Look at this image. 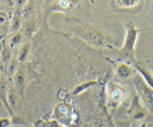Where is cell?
Masks as SVG:
<instances>
[{
	"mask_svg": "<svg viewBox=\"0 0 153 127\" xmlns=\"http://www.w3.org/2000/svg\"><path fill=\"white\" fill-rule=\"evenodd\" d=\"M139 35H141V30H137L133 24L127 25V28H125V41H123L122 47L119 49V56L133 61L134 49H136V42H137Z\"/></svg>",
	"mask_w": 153,
	"mask_h": 127,
	"instance_id": "6da1fadb",
	"label": "cell"
},
{
	"mask_svg": "<svg viewBox=\"0 0 153 127\" xmlns=\"http://www.w3.org/2000/svg\"><path fill=\"white\" fill-rule=\"evenodd\" d=\"M105 93H106V108H108V113H113L123 102L125 96H127L125 88L122 86V85L116 83V82H108Z\"/></svg>",
	"mask_w": 153,
	"mask_h": 127,
	"instance_id": "7a4b0ae2",
	"label": "cell"
},
{
	"mask_svg": "<svg viewBox=\"0 0 153 127\" xmlns=\"http://www.w3.org/2000/svg\"><path fill=\"white\" fill-rule=\"evenodd\" d=\"M76 33H78L85 41L91 42L92 46H97V47H105L106 46V36L94 27H88V25L86 27H76Z\"/></svg>",
	"mask_w": 153,
	"mask_h": 127,
	"instance_id": "3957f363",
	"label": "cell"
},
{
	"mask_svg": "<svg viewBox=\"0 0 153 127\" xmlns=\"http://www.w3.org/2000/svg\"><path fill=\"white\" fill-rule=\"evenodd\" d=\"M134 86L137 89V96L147 108H153V88H150L141 77L134 79Z\"/></svg>",
	"mask_w": 153,
	"mask_h": 127,
	"instance_id": "277c9868",
	"label": "cell"
},
{
	"mask_svg": "<svg viewBox=\"0 0 153 127\" xmlns=\"http://www.w3.org/2000/svg\"><path fill=\"white\" fill-rule=\"evenodd\" d=\"M128 115L131 119H144V118H147L149 115V108L145 107V105L142 104L141 101V97H139L137 94L133 96V99H131V104H130V107H128Z\"/></svg>",
	"mask_w": 153,
	"mask_h": 127,
	"instance_id": "5b68a950",
	"label": "cell"
},
{
	"mask_svg": "<svg viewBox=\"0 0 153 127\" xmlns=\"http://www.w3.org/2000/svg\"><path fill=\"white\" fill-rule=\"evenodd\" d=\"M55 116H56L58 119L56 121L59 122H64L66 125L67 124H71V121L74 119V111H72V108L69 107V105H66V104H58L56 105V108H55Z\"/></svg>",
	"mask_w": 153,
	"mask_h": 127,
	"instance_id": "8992f818",
	"label": "cell"
},
{
	"mask_svg": "<svg viewBox=\"0 0 153 127\" xmlns=\"http://www.w3.org/2000/svg\"><path fill=\"white\" fill-rule=\"evenodd\" d=\"M13 82H14V88L17 89V93L20 96H24V91H25V83H27V71H25V66L20 65L17 72L13 77Z\"/></svg>",
	"mask_w": 153,
	"mask_h": 127,
	"instance_id": "52a82bcc",
	"label": "cell"
},
{
	"mask_svg": "<svg viewBox=\"0 0 153 127\" xmlns=\"http://www.w3.org/2000/svg\"><path fill=\"white\" fill-rule=\"evenodd\" d=\"M133 72H134V68L128 61H122L116 66V75L120 77V79H128V77L133 75Z\"/></svg>",
	"mask_w": 153,
	"mask_h": 127,
	"instance_id": "ba28073f",
	"label": "cell"
},
{
	"mask_svg": "<svg viewBox=\"0 0 153 127\" xmlns=\"http://www.w3.org/2000/svg\"><path fill=\"white\" fill-rule=\"evenodd\" d=\"M133 68H134V71H137V74L141 75V79L147 83L150 88H153V74H152V71L145 69L144 66H141V65H139V63H136V61H133Z\"/></svg>",
	"mask_w": 153,
	"mask_h": 127,
	"instance_id": "9c48e42d",
	"label": "cell"
},
{
	"mask_svg": "<svg viewBox=\"0 0 153 127\" xmlns=\"http://www.w3.org/2000/svg\"><path fill=\"white\" fill-rule=\"evenodd\" d=\"M22 27V11L19 8L14 11V14L11 16V22H10V33H17Z\"/></svg>",
	"mask_w": 153,
	"mask_h": 127,
	"instance_id": "30bf717a",
	"label": "cell"
},
{
	"mask_svg": "<svg viewBox=\"0 0 153 127\" xmlns=\"http://www.w3.org/2000/svg\"><path fill=\"white\" fill-rule=\"evenodd\" d=\"M99 83H102V82H100V80H88V82H83V83H80V85H76V86L71 91V96H78V94L85 93L86 89L92 88V86H95V85H99Z\"/></svg>",
	"mask_w": 153,
	"mask_h": 127,
	"instance_id": "8fae6325",
	"label": "cell"
},
{
	"mask_svg": "<svg viewBox=\"0 0 153 127\" xmlns=\"http://www.w3.org/2000/svg\"><path fill=\"white\" fill-rule=\"evenodd\" d=\"M13 50L10 49V46L6 44V42H3L2 44V47H0V61H2V65L6 68L10 65V61L13 60Z\"/></svg>",
	"mask_w": 153,
	"mask_h": 127,
	"instance_id": "7c38bea8",
	"label": "cell"
},
{
	"mask_svg": "<svg viewBox=\"0 0 153 127\" xmlns=\"http://www.w3.org/2000/svg\"><path fill=\"white\" fill-rule=\"evenodd\" d=\"M22 42H24V35L20 33V32H17V33H10L8 39H6V44L10 46L11 50H14V49L20 47V46H22Z\"/></svg>",
	"mask_w": 153,
	"mask_h": 127,
	"instance_id": "4fadbf2b",
	"label": "cell"
},
{
	"mask_svg": "<svg viewBox=\"0 0 153 127\" xmlns=\"http://www.w3.org/2000/svg\"><path fill=\"white\" fill-rule=\"evenodd\" d=\"M30 53H31V44H30V42H25V44H22V46H20V49H19L17 61L20 63V65L27 63V61H28V58H30Z\"/></svg>",
	"mask_w": 153,
	"mask_h": 127,
	"instance_id": "5bb4252c",
	"label": "cell"
},
{
	"mask_svg": "<svg viewBox=\"0 0 153 127\" xmlns=\"http://www.w3.org/2000/svg\"><path fill=\"white\" fill-rule=\"evenodd\" d=\"M10 22H11L10 13L5 10H0V35H5L6 32H10Z\"/></svg>",
	"mask_w": 153,
	"mask_h": 127,
	"instance_id": "9a60e30c",
	"label": "cell"
},
{
	"mask_svg": "<svg viewBox=\"0 0 153 127\" xmlns=\"http://www.w3.org/2000/svg\"><path fill=\"white\" fill-rule=\"evenodd\" d=\"M5 102H6V107H8V110L13 113L16 108V105H17V89L13 86L8 89V96H6L5 99Z\"/></svg>",
	"mask_w": 153,
	"mask_h": 127,
	"instance_id": "2e32d148",
	"label": "cell"
},
{
	"mask_svg": "<svg viewBox=\"0 0 153 127\" xmlns=\"http://www.w3.org/2000/svg\"><path fill=\"white\" fill-rule=\"evenodd\" d=\"M116 8H119V10H133L136 8L137 5H141L137 2V0H117L116 3H113Z\"/></svg>",
	"mask_w": 153,
	"mask_h": 127,
	"instance_id": "e0dca14e",
	"label": "cell"
},
{
	"mask_svg": "<svg viewBox=\"0 0 153 127\" xmlns=\"http://www.w3.org/2000/svg\"><path fill=\"white\" fill-rule=\"evenodd\" d=\"M19 66H20V63L17 61V56H16V58H14V56H13V60L10 61V65L6 66V72H8V75L11 77V79H13V77H14V74L17 72Z\"/></svg>",
	"mask_w": 153,
	"mask_h": 127,
	"instance_id": "ac0fdd59",
	"label": "cell"
},
{
	"mask_svg": "<svg viewBox=\"0 0 153 127\" xmlns=\"http://www.w3.org/2000/svg\"><path fill=\"white\" fill-rule=\"evenodd\" d=\"M38 127H61V124L56 121V119H50V121H41L36 122Z\"/></svg>",
	"mask_w": 153,
	"mask_h": 127,
	"instance_id": "d6986e66",
	"label": "cell"
},
{
	"mask_svg": "<svg viewBox=\"0 0 153 127\" xmlns=\"http://www.w3.org/2000/svg\"><path fill=\"white\" fill-rule=\"evenodd\" d=\"M76 3L75 2H69V0H66V2H58V6L56 8H59V10H71V8H74Z\"/></svg>",
	"mask_w": 153,
	"mask_h": 127,
	"instance_id": "ffe728a7",
	"label": "cell"
},
{
	"mask_svg": "<svg viewBox=\"0 0 153 127\" xmlns=\"http://www.w3.org/2000/svg\"><path fill=\"white\" fill-rule=\"evenodd\" d=\"M13 122H14V119L11 118H2L0 119V127H10Z\"/></svg>",
	"mask_w": 153,
	"mask_h": 127,
	"instance_id": "44dd1931",
	"label": "cell"
},
{
	"mask_svg": "<svg viewBox=\"0 0 153 127\" xmlns=\"http://www.w3.org/2000/svg\"><path fill=\"white\" fill-rule=\"evenodd\" d=\"M114 125L116 127H131V121H119V119H114Z\"/></svg>",
	"mask_w": 153,
	"mask_h": 127,
	"instance_id": "7402d4cb",
	"label": "cell"
},
{
	"mask_svg": "<svg viewBox=\"0 0 153 127\" xmlns=\"http://www.w3.org/2000/svg\"><path fill=\"white\" fill-rule=\"evenodd\" d=\"M141 127H147V122H142V124H141Z\"/></svg>",
	"mask_w": 153,
	"mask_h": 127,
	"instance_id": "603a6c76",
	"label": "cell"
},
{
	"mask_svg": "<svg viewBox=\"0 0 153 127\" xmlns=\"http://www.w3.org/2000/svg\"><path fill=\"white\" fill-rule=\"evenodd\" d=\"M0 80H2V68H0Z\"/></svg>",
	"mask_w": 153,
	"mask_h": 127,
	"instance_id": "cb8c5ba5",
	"label": "cell"
},
{
	"mask_svg": "<svg viewBox=\"0 0 153 127\" xmlns=\"http://www.w3.org/2000/svg\"><path fill=\"white\" fill-rule=\"evenodd\" d=\"M152 71H153V69H152Z\"/></svg>",
	"mask_w": 153,
	"mask_h": 127,
	"instance_id": "d4e9b609",
	"label": "cell"
}]
</instances>
